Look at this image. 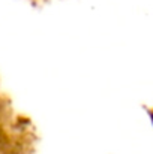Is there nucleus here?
Instances as JSON below:
<instances>
[{"mask_svg": "<svg viewBox=\"0 0 153 154\" xmlns=\"http://www.w3.org/2000/svg\"><path fill=\"white\" fill-rule=\"evenodd\" d=\"M6 129L8 126L0 127V154H24L18 151V147L15 144L17 139L12 138Z\"/></svg>", "mask_w": 153, "mask_h": 154, "instance_id": "f257e3e1", "label": "nucleus"}, {"mask_svg": "<svg viewBox=\"0 0 153 154\" xmlns=\"http://www.w3.org/2000/svg\"><path fill=\"white\" fill-rule=\"evenodd\" d=\"M9 105L8 102L3 99V96L0 94V127H3V126H8V123H9Z\"/></svg>", "mask_w": 153, "mask_h": 154, "instance_id": "f03ea898", "label": "nucleus"}]
</instances>
